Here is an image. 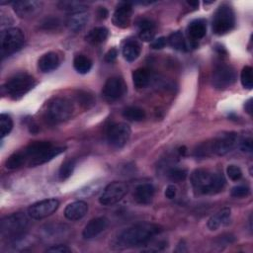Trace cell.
<instances>
[{
  "instance_id": "1",
  "label": "cell",
  "mask_w": 253,
  "mask_h": 253,
  "mask_svg": "<svg viewBox=\"0 0 253 253\" xmlns=\"http://www.w3.org/2000/svg\"><path fill=\"white\" fill-rule=\"evenodd\" d=\"M161 229L151 222H138L124 229L118 236V245L124 248L139 247L146 245L155 238Z\"/></svg>"
},
{
  "instance_id": "2",
  "label": "cell",
  "mask_w": 253,
  "mask_h": 253,
  "mask_svg": "<svg viewBox=\"0 0 253 253\" xmlns=\"http://www.w3.org/2000/svg\"><path fill=\"white\" fill-rule=\"evenodd\" d=\"M191 184L196 194L211 195L222 191L225 186V178L219 172L200 168L192 172Z\"/></svg>"
},
{
  "instance_id": "3",
  "label": "cell",
  "mask_w": 253,
  "mask_h": 253,
  "mask_svg": "<svg viewBox=\"0 0 253 253\" xmlns=\"http://www.w3.org/2000/svg\"><path fill=\"white\" fill-rule=\"evenodd\" d=\"M29 219L23 212H15L3 217L0 221V234L3 238L17 241L24 235Z\"/></svg>"
},
{
  "instance_id": "4",
  "label": "cell",
  "mask_w": 253,
  "mask_h": 253,
  "mask_svg": "<svg viewBox=\"0 0 253 253\" xmlns=\"http://www.w3.org/2000/svg\"><path fill=\"white\" fill-rule=\"evenodd\" d=\"M36 81L28 73L20 72L9 78L3 85L2 90L12 99H19L34 88Z\"/></svg>"
},
{
  "instance_id": "5",
  "label": "cell",
  "mask_w": 253,
  "mask_h": 253,
  "mask_svg": "<svg viewBox=\"0 0 253 253\" xmlns=\"http://www.w3.org/2000/svg\"><path fill=\"white\" fill-rule=\"evenodd\" d=\"M235 25V16L232 8L226 4L220 5L212 19V32L217 36H222L230 32Z\"/></svg>"
},
{
  "instance_id": "6",
  "label": "cell",
  "mask_w": 253,
  "mask_h": 253,
  "mask_svg": "<svg viewBox=\"0 0 253 253\" xmlns=\"http://www.w3.org/2000/svg\"><path fill=\"white\" fill-rule=\"evenodd\" d=\"M74 111L70 100L62 97H56L49 101L46 109V116L53 123H61L71 118Z\"/></svg>"
},
{
  "instance_id": "7",
  "label": "cell",
  "mask_w": 253,
  "mask_h": 253,
  "mask_svg": "<svg viewBox=\"0 0 253 253\" xmlns=\"http://www.w3.org/2000/svg\"><path fill=\"white\" fill-rule=\"evenodd\" d=\"M25 36L19 28H9L1 32V55L2 57L9 56L23 46Z\"/></svg>"
},
{
  "instance_id": "8",
  "label": "cell",
  "mask_w": 253,
  "mask_h": 253,
  "mask_svg": "<svg viewBox=\"0 0 253 253\" xmlns=\"http://www.w3.org/2000/svg\"><path fill=\"white\" fill-rule=\"evenodd\" d=\"M236 81L235 69L226 63L216 65L212 71L211 83L216 89H225L231 86Z\"/></svg>"
},
{
  "instance_id": "9",
  "label": "cell",
  "mask_w": 253,
  "mask_h": 253,
  "mask_svg": "<svg viewBox=\"0 0 253 253\" xmlns=\"http://www.w3.org/2000/svg\"><path fill=\"white\" fill-rule=\"evenodd\" d=\"M128 192V186L124 182H112L107 185L100 198L99 203L103 206H113L119 203Z\"/></svg>"
},
{
  "instance_id": "10",
  "label": "cell",
  "mask_w": 253,
  "mask_h": 253,
  "mask_svg": "<svg viewBox=\"0 0 253 253\" xmlns=\"http://www.w3.org/2000/svg\"><path fill=\"white\" fill-rule=\"evenodd\" d=\"M130 127L125 123L111 125L107 130V140L112 147L122 148L126 144L130 137Z\"/></svg>"
},
{
  "instance_id": "11",
  "label": "cell",
  "mask_w": 253,
  "mask_h": 253,
  "mask_svg": "<svg viewBox=\"0 0 253 253\" xmlns=\"http://www.w3.org/2000/svg\"><path fill=\"white\" fill-rule=\"evenodd\" d=\"M240 137L236 132H223L212 139L213 153L216 155H225L239 144Z\"/></svg>"
},
{
  "instance_id": "12",
  "label": "cell",
  "mask_w": 253,
  "mask_h": 253,
  "mask_svg": "<svg viewBox=\"0 0 253 253\" xmlns=\"http://www.w3.org/2000/svg\"><path fill=\"white\" fill-rule=\"evenodd\" d=\"M59 207L56 199H45L31 205L28 209V214L34 219H42L52 214Z\"/></svg>"
},
{
  "instance_id": "13",
  "label": "cell",
  "mask_w": 253,
  "mask_h": 253,
  "mask_svg": "<svg viewBox=\"0 0 253 253\" xmlns=\"http://www.w3.org/2000/svg\"><path fill=\"white\" fill-rule=\"evenodd\" d=\"M126 91V86L125 81L118 76H114L107 79L103 88V95L109 101H116L122 98Z\"/></svg>"
},
{
  "instance_id": "14",
  "label": "cell",
  "mask_w": 253,
  "mask_h": 253,
  "mask_svg": "<svg viewBox=\"0 0 253 253\" xmlns=\"http://www.w3.org/2000/svg\"><path fill=\"white\" fill-rule=\"evenodd\" d=\"M132 15V6L128 2H123L118 5L113 14V24L121 29L129 26Z\"/></svg>"
},
{
  "instance_id": "15",
  "label": "cell",
  "mask_w": 253,
  "mask_h": 253,
  "mask_svg": "<svg viewBox=\"0 0 253 253\" xmlns=\"http://www.w3.org/2000/svg\"><path fill=\"white\" fill-rule=\"evenodd\" d=\"M12 5L15 13L22 18H28L37 15L42 7V2L35 0L15 1L12 3Z\"/></svg>"
},
{
  "instance_id": "16",
  "label": "cell",
  "mask_w": 253,
  "mask_h": 253,
  "mask_svg": "<svg viewBox=\"0 0 253 253\" xmlns=\"http://www.w3.org/2000/svg\"><path fill=\"white\" fill-rule=\"evenodd\" d=\"M109 224V220L105 216H99L91 219L84 227L82 235L85 239H92L103 232Z\"/></svg>"
},
{
  "instance_id": "17",
  "label": "cell",
  "mask_w": 253,
  "mask_h": 253,
  "mask_svg": "<svg viewBox=\"0 0 253 253\" xmlns=\"http://www.w3.org/2000/svg\"><path fill=\"white\" fill-rule=\"evenodd\" d=\"M155 189L152 184L144 183L138 185L133 192V199L139 205H148L154 197Z\"/></svg>"
},
{
  "instance_id": "18",
  "label": "cell",
  "mask_w": 253,
  "mask_h": 253,
  "mask_svg": "<svg viewBox=\"0 0 253 253\" xmlns=\"http://www.w3.org/2000/svg\"><path fill=\"white\" fill-rule=\"evenodd\" d=\"M88 205L83 201H76L69 204L64 210V216L69 220H79L86 215Z\"/></svg>"
},
{
  "instance_id": "19",
  "label": "cell",
  "mask_w": 253,
  "mask_h": 253,
  "mask_svg": "<svg viewBox=\"0 0 253 253\" xmlns=\"http://www.w3.org/2000/svg\"><path fill=\"white\" fill-rule=\"evenodd\" d=\"M88 21H89V14L85 11H81V12L72 13L67 19L66 25L71 32L78 33L85 28Z\"/></svg>"
},
{
  "instance_id": "20",
  "label": "cell",
  "mask_w": 253,
  "mask_h": 253,
  "mask_svg": "<svg viewBox=\"0 0 253 253\" xmlns=\"http://www.w3.org/2000/svg\"><path fill=\"white\" fill-rule=\"evenodd\" d=\"M59 56L56 52L49 51L42 55V57L39 59L38 67L41 72L47 73L54 69H56L59 65Z\"/></svg>"
},
{
  "instance_id": "21",
  "label": "cell",
  "mask_w": 253,
  "mask_h": 253,
  "mask_svg": "<svg viewBox=\"0 0 253 253\" xmlns=\"http://www.w3.org/2000/svg\"><path fill=\"white\" fill-rule=\"evenodd\" d=\"M187 33L192 42H196L203 39L207 33V24L203 19L192 21L187 27Z\"/></svg>"
},
{
  "instance_id": "22",
  "label": "cell",
  "mask_w": 253,
  "mask_h": 253,
  "mask_svg": "<svg viewBox=\"0 0 253 253\" xmlns=\"http://www.w3.org/2000/svg\"><path fill=\"white\" fill-rule=\"evenodd\" d=\"M230 209L229 208H223L216 211L214 214H212L209 220H208V227L210 230H216L221 225H226L229 222L230 219Z\"/></svg>"
},
{
  "instance_id": "23",
  "label": "cell",
  "mask_w": 253,
  "mask_h": 253,
  "mask_svg": "<svg viewBox=\"0 0 253 253\" xmlns=\"http://www.w3.org/2000/svg\"><path fill=\"white\" fill-rule=\"evenodd\" d=\"M140 45L139 43L134 40H128L125 42L122 52L125 57V59L128 62L134 61L140 54Z\"/></svg>"
},
{
  "instance_id": "24",
  "label": "cell",
  "mask_w": 253,
  "mask_h": 253,
  "mask_svg": "<svg viewBox=\"0 0 253 253\" xmlns=\"http://www.w3.org/2000/svg\"><path fill=\"white\" fill-rule=\"evenodd\" d=\"M151 80V75L146 68H137L132 72V82L137 89L145 88L149 85Z\"/></svg>"
},
{
  "instance_id": "25",
  "label": "cell",
  "mask_w": 253,
  "mask_h": 253,
  "mask_svg": "<svg viewBox=\"0 0 253 253\" xmlns=\"http://www.w3.org/2000/svg\"><path fill=\"white\" fill-rule=\"evenodd\" d=\"M109 35V31L105 27H96L92 29L85 37V40L91 44H100L104 42Z\"/></svg>"
},
{
  "instance_id": "26",
  "label": "cell",
  "mask_w": 253,
  "mask_h": 253,
  "mask_svg": "<svg viewBox=\"0 0 253 253\" xmlns=\"http://www.w3.org/2000/svg\"><path fill=\"white\" fill-rule=\"evenodd\" d=\"M64 150H65V147H62V146H52V147L48 148L46 151H44L39 158H37L31 164V167L39 166V165H42V164H43L45 162H48L51 159H53L54 157H56L57 155H59L60 153L64 152Z\"/></svg>"
},
{
  "instance_id": "27",
  "label": "cell",
  "mask_w": 253,
  "mask_h": 253,
  "mask_svg": "<svg viewBox=\"0 0 253 253\" xmlns=\"http://www.w3.org/2000/svg\"><path fill=\"white\" fill-rule=\"evenodd\" d=\"M123 117L130 122H141L145 119L146 114L145 111L139 107L129 106L123 111Z\"/></svg>"
},
{
  "instance_id": "28",
  "label": "cell",
  "mask_w": 253,
  "mask_h": 253,
  "mask_svg": "<svg viewBox=\"0 0 253 253\" xmlns=\"http://www.w3.org/2000/svg\"><path fill=\"white\" fill-rule=\"evenodd\" d=\"M73 67L80 74H86L92 68V61L84 54H77L73 59Z\"/></svg>"
},
{
  "instance_id": "29",
  "label": "cell",
  "mask_w": 253,
  "mask_h": 253,
  "mask_svg": "<svg viewBox=\"0 0 253 253\" xmlns=\"http://www.w3.org/2000/svg\"><path fill=\"white\" fill-rule=\"evenodd\" d=\"M167 43L177 50H186L187 43L183 34L179 31L173 32L167 39Z\"/></svg>"
},
{
  "instance_id": "30",
  "label": "cell",
  "mask_w": 253,
  "mask_h": 253,
  "mask_svg": "<svg viewBox=\"0 0 253 253\" xmlns=\"http://www.w3.org/2000/svg\"><path fill=\"white\" fill-rule=\"evenodd\" d=\"M213 153V146H212V140L205 141L198 145L194 150V155L199 158H205L209 157Z\"/></svg>"
},
{
  "instance_id": "31",
  "label": "cell",
  "mask_w": 253,
  "mask_h": 253,
  "mask_svg": "<svg viewBox=\"0 0 253 253\" xmlns=\"http://www.w3.org/2000/svg\"><path fill=\"white\" fill-rule=\"evenodd\" d=\"M74 168H75V161L73 159H67L65 160L60 168H59V171H58V178L59 180L61 181H64L66 179H68L73 171H74Z\"/></svg>"
},
{
  "instance_id": "32",
  "label": "cell",
  "mask_w": 253,
  "mask_h": 253,
  "mask_svg": "<svg viewBox=\"0 0 253 253\" xmlns=\"http://www.w3.org/2000/svg\"><path fill=\"white\" fill-rule=\"evenodd\" d=\"M253 69L251 66L246 65L242 68L241 74H240V81L244 88L246 89H252L253 87V75H252Z\"/></svg>"
},
{
  "instance_id": "33",
  "label": "cell",
  "mask_w": 253,
  "mask_h": 253,
  "mask_svg": "<svg viewBox=\"0 0 253 253\" xmlns=\"http://www.w3.org/2000/svg\"><path fill=\"white\" fill-rule=\"evenodd\" d=\"M13 128V121L11 117L7 114H1L0 115V134L1 138L5 137L7 134L10 133V131Z\"/></svg>"
},
{
  "instance_id": "34",
  "label": "cell",
  "mask_w": 253,
  "mask_h": 253,
  "mask_svg": "<svg viewBox=\"0 0 253 253\" xmlns=\"http://www.w3.org/2000/svg\"><path fill=\"white\" fill-rule=\"evenodd\" d=\"M187 175H188L187 170L184 168H180V167H173V168L169 169L167 172V176H168L169 180H171L172 182H175V183L184 181L187 178Z\"/></svg>"
},
{
  "instance_id": "35",
  "label": "cell",
  "mask_w": 253,
  "mask_h": 253,
  "mask_svg": "<svg viewBox=\"0 0 253 253\" xmlns=\"http://www.w3.org/2000/svg\"><path fill=\"white\" fill-rule=\"evenodd\" d=\"M76 99L80 106L84 109H89L95 104L94 97L86 91H79L76 95Z\"/></svg>"
},
{
  "instance_id": "36",
  "label": "cell",
  "mask_w": 253,
  "mask_h": 253,
  "mask_svg": "<svg viewBox=\"0 0 253 253\" xmlns=\"http://www.w3.org/2000/svg\"><path fill=\"white\" fill-rule=\"evenodd\" d=\"M59 7L62 10L69 11L72 13L85 11V6L81 2H77V1H61L59 3Z\"/></svg>"
},
{
  "instance_id": "37",
  "label": "cell",
  "mask_w": 253,
  "mask_h": 253,
  "mask_svg": "<svg viewBox=\"0 0 253 253\" xmlns=\"http://www.w3.org/2000/svg\"><path fill=\"white\" fill-rule=\"evenodd\" d=\"M100 186L101 184L98 183V182H93L87 186H85L84 188H82L81 190H79L77 192V195L79 196H83V197H89V196H92L94 194H96L99 189H100Z\"/></svg>"
},
{
  "instance_id": "38",
  "label": "cell",
  "mask_w": 253,
  "mask_h": 253,
  "mask_svg": "<svg viewBox=\"0 0 253 253\" xmlns=\"http://www.w3.org/2000/svg\"><path fill=\"white\" fill-rule=\"evenodd\" d=\"M230 195L233 198H246L250 195V189L244 185H238L231 189Z\"/></svg>"
},
{
  "instance_id": "39",
  "label": "cell",
  "mask_w": 253,
  "mask_h": 253,
  "mask_svg": "<svg viewBox=\"0 0 253 253\" xmlns=\"http://www.w3.org/2000/svg\"><path fill=\"white\" fill-rule=\"evenodd\" d=\"M226 174L232 181H238L242 177V171L237 165H228L226 168Z\"/></svg>"
},
{
  "instance_id": "40",
  "label": "cell",
  "mask_w": 253,
  "mask_h": 253,
  "mask_svg": "<svg viewBox=\"0 0 253 253\" xmlns=\"http://www.w3.org/2000/svg\"><path fill=\"white\" fill-rule=\"evenodd\" d=\"M136 26L139 31H145V30H155V23L148 18H139L136 21Z\"/></svg>"
},
{
  "instance_id": "41",
  "label": "cell",
  "mask_w": 253,
  "mask_h": 253,
  "mask_svg": "<svg viewBox=\"0 0 253 253\" xmlns=\"http://www.w3.org/2000/svg\"><path fill=\"white\" fill-rule=\"evenodd\" d=\"M167 44V39L165 37H159L153 39L150 42V47L153 49H161Z\"/></svg>"
},
{
  "instance_id": "42",
  "label": "cell",
  "mask_w": 253,
  "mask_h": 253,
  "mask_svg": "<svg viewBox=\"0 0 253 253\" xmlns=\"http://www.w3.org/2000/svg\"><path fill=\"white\" fill-rule=\"evenodd\" d=\"M239 147L244 152H252V139L251 137H244L240 138L239 140Z\"/></svg>"
},
{
  "instance_id": "43",
  "label": "cell",
  "mask_w": 253,
  "mask_h": 253,
  "mask_svg": "<svg viewBox=\"0 0 253 253\" xmlns=\"http://www.w3.org/2000/svg\"><path fill=\"white\" fill-rule=\"evenodd\" d=\"M155 30H145V31H139L138 36L139 39L143 42H151L154 39Z\"/></svg>"
},
{
  "instance_id": "44",
  "label": "cell",
  "mask_w": 253,
  "mask_h": 253,
  "mask_svg": "<svg viewBox=\"0 0 253 253\" xmlns=\"http://www.w3.org/2000/svg\"><path fill=\"white\" fill-rule=\"evenodd\" d=\"M46 251L47 252H51V253H68L71 250L66 245L57 244V245H51L50 247H48L46 249Z\"/></svg>"
},
{
  "instance_id": "45",
  "label": "cell",
  "mask_w": 253,
  "mask_h": 253,
  "mask_svg": "<svg viewBox=\"0 0 253 253\" xmlns=\"http://www.w3.org/2000/svg\"><path fill=\"white\" fill-rule=\"evenodd\" d=\"M59 21L58 19H54V18H48V19H45L42 23V27L47 30V29H54L56 27L59 26Z\"/></svg>"
},
{
  "instance_id": "46",
  "label": "cell",
  "mask_w": 253,
  "mask_h": 253,
  "mask_svg": "<svg viewBox=\"0 0 253 253\" xmlns=\"http://www.w3.org/2000/svg\"><path fill=\"white\" fill-rule=\"evenodd\" d=\"M118 56V50L116 48H111L110 50H108V52L105 54V60L107 62H113L116 60Z\"/></svg>"
},
{
  "instance_id": "47",
  "label": "cell",
  "mask_w": 253,
  "mask_h": 253,
  "mask_svg": "<svg viewBox=\"0 0 253 253\" xmlns=\"http://www.w3.org/2000/svg\"><path fill=\"white\" fill-rule=\"evenodd\" d=\"M165 197L168 199H174L177 195V188L174 185H169L165 189Z\"/></svg>"
},
{
  "instance_id": "48",
  "label": "cell",
  "mask_w": 253,
  "mask_h": 253,
  "mask_svg": "<svg viewBox=\"0 0 253 253\" xmlns=\"http://www.w3.org/2000/svg\"><path fill=\"white\" fill-rule=\"evenodd\" d=\"M108 15H109V12H108V10L105 7H99V9L97 11V17L100 20L106 19L108 17Z\"/></svg>"
},
{
  "instance_id": "49",
  "label": "cell",
  "mask_w": 253,
  "mask_h": 253,
  "mask_svg": "<svg viewBox=\"0 0 253 253\" xmlns=\"http://www.w3.org/2000/svg\"><path fill=\"white\" fill-rule=\"evenodd\" d=\"M244 108H245V111L251 116L252 115V99H249L248 101L245 102Z\"/></svg>"
},
{
  "instance_id": "50",
  "label": "cell",
  "mask_w": 253,
  "mask_h": 253,
  "mask_svg": "<svg viewBox=\"0 0 253 253\" xmlns=\"http://www.w3.org/2000/svg\"><path fill=\"white\" fill-rule=\"evenodd\" d=\"M188 4H189V5H191V6L197 7V6H199V1H195V2H193V1H189V2H188Z\"/></svg>"
}]
</instances>
